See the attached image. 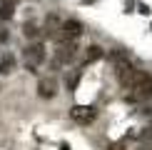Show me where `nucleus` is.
Wrapping results in <instances>:
<instances>
[{
    "label": "nucleus",
    "instance_id": "nucleus-1",
    "mask_svg": "<svg viewBox=\"0 0 152 150\" xmlns=\"http://www.w3.org/2000/svg\"><path fill=\"white\" fill-rule=\"evenodd\" d=\"M23 60H25V68L30 73H37V65H42L45 60V45L42 43H33L23 50Z\"/></svg>",
    "mask_w": 152,
    "mask_h": 150
},
{
    "label": "nucleus",
    "instance_id": "nucleus-2",
    "mask_svg": "<svg viewBox=\"0 0 152 150\" xmlns=\"http://www.w3.org/2000/svg\"><path fill=\"white\" fill-rule=\"evenodd\" d=\"M77 40H60V48L58 53H55V60H60L62 65L65 62H72L75 58H77Z\"/></svg>",
    "mask_w": 152,
    "mask_h": 150
},
{
    "label": "nucleus",
    "instance_id": "nucleus-3",
    "mask_svg": "<svg viewBox=\"0 0 152 150\" xmlns=\"http://www.w3.org/2000/svg\"><path fill=\"white\" fill-rule=\"evenodd\" d=\"M70 118H72L75 123L87 125V123H92L95 118H97V110H95L92 105H75V108L70 110Z\"/></svg>",
    "mask_w": 152,
    "mask_h": 150
},
{
    "label": "nucleus",
    "instance_id": "nucleus-4",
    "mask_svg": "<svg viewBox=\"0 0 152 150\" xmlns=\"http://www.w3.org/2000/svg\"><path fill=\"white\" fill-rule=\"evenodd\" d=\"M80 35H82V23H77L75 18H70V20H65V23H62L58 40H77Z\"/></svg>",
    "mask_w": 152,
    "mask_h": 150
},
{
    "label": "nucleus",
    "instance_id": "nucleus-5",
    "mask_svg": "<svg viewBox=\"0 0 152 150\" xmlns=\"http://www.w3.org/2000/svg\"><path fill=\"white\" fill-rule=\"evenodd\" d=\"M55 93H58V80L55 78H42L40 83H37V95L40 98L50 100V98H55Z\"/></svg>",
    "mask_w": 152,
    "mask_h": 150
},
{
    "label": "nucleus",
    "instance_id": "nucleus-6",
    "mask_svg": "<svg viewBox=\"0 0 152 150\" xmlns=\"http://www.w3.org/2000/svg\"><path fill=\"white\" fill-rule=\"evenodd\" d=\"M135 93L140 98H152V75L150 73H140L137 85H135Z\"/></svg>",
    "mask_w": 152,
    "mask_h": 150
},
{
    "label": "nucleus",
    "instance_id": "nucleus-7",
    "mask_svg": "<svg viewBox=\"0 0 152 150\" xmlns=\"http://www.w3.org/2000/svg\"><path fill=\"white\" fill-rule=\"evenodd\" d=\"M60 28H62V23H60V18L55 15V12H50V15L45 18V35L48 38H55V40H58V35H60Z\"/></svg>",
    "mask_w": 152,
    "mask_h": 150
},
{
    "label": "nucleus",
    "instance_id": "nucleus-8",
    "mask_svg": "<svg viewBox=\"0 0 152 150\" xmlns=\"http://www.w3.org/2000/svg\"><path fill=\"white\" fill-rule=\"evenodd\" d=\"M102 55H105V53H102V48H100V45H90V48L85 50V55H82V65H90V62L100 60Z\"/></svg>",
    "mask_w": 152,
    "mask_h": 150
},
{
    "label": "nucleus",
    "instance_id": "nucleus-9",
    "mask_svg": "<svg viewBox=\"0 0 152 150\" xmlns=\"http://www.w3.org/2000/svg\"><path fill=\"white\" fill-rule=\"evenodd\" d=\"M12 15H15V3L0 0V20H10Z\"/></svg>",
    "mask_w": 152,
    "mask_h": 150
},
{
    "label": "nucleus",
    "instance_id": "nucleus-10",
    "mask_svg": "<svg viewBox=\"0 0 152 150\" xmlns=\"http://www.w3.org/2000/svg\"><path fill=\"white\" fill-rule=\"evenodd\" d=\"M12 68H15V58H12L10 53H5L3 60H0V73L8 75V73H12Z\"/></svg>",
    "mask_w": 152,
    "mask_h": 150
},
{
    "label": "nucleus",
    "instance_id": "nucleus-11",
    "mask_svg": "<svg viewBox=\"0 0 152 150\" xmlns=\"http://www.w3.org/2000/svg\"><path fill=\"white\" fill-rule=\"evenodd\" d=\"M23 33H25V35H28V38H30V40H35V38H37V35H40V28H37V25H35V23H25V30H23Z\"/></svg>",
    "mask_w": 152,
    "mask_h": 150
},
{
    "label": "nucleus",
    "instance_id": "nucleus-12",
    "mask_svg": "<svg viewBox=\"0 0 152 150\" xmlns=\"http://www.w3.org/2000/svg\"><path fill=\"white\" fill-rule=\"evenodd\" d=\"M77 80H80V73L70 75V78H67V88H70V90H75V88H77Z\"/></svg>",
    "mask_w": 152,
    "mask_h": 150
},
{
    "label": "nucleus",
    "instance_id": "nucleus-13",
    "mask_svg": "<svg viewBox=\"0 0 152 150\" xmlns=\"http://www.w3.org/2000/svg\"><path fill=\"white\" fill-rule=\"evenodd\" d=\"M142 138H145V140H150V138H152V125H147V128H145V133H142Z\"/></svg>",
    "mask_w": 152,
    "mask_h": 150
},
{
    "label": "nucleus",
    "instance_id": "nucleus-14",
    "mask_svg": "<svg viewBox=\"0 0 152 150\" xmlns=\"http://www.w3.org/2000/svg\"><path fill=\"white\" fill-rule=\"evenodd\" d=\"M107 150H125V145H122V143H112V145L107 148Z\"/></svg>",
    "mask_w": 152,
    "mask_h": 150
},
{
    "label": "nucleus",
    "instance_id": "nucleus-15",
    "mask_svg": "<svg viewBox=\"0 0 152 150\" xmlns=\"http://www.w3.org/2000/svg\"><path fill=\"white\" fill-rule=\"evenodd\" d=\"M137 150H152V145H147V143H145V145H140Z\"/></svg>",
    "mask_w": 152,
    "mask_h": 150
},
{
    "label": "nucleus",
    "instance_id": "nucleus-16",
    "mask_svg": "<svg viewBox=\"0 0 152 150\" xmlns=\"http://www.w3.org/2000/svg\"><path fill=\"white\" fill-rule=\"evenodd\" d=\"M8 3H15V5H18V0H8Z\"/></svg>",
    "mask_w": 152,
    "mask_h": 150
}]
</instances>
